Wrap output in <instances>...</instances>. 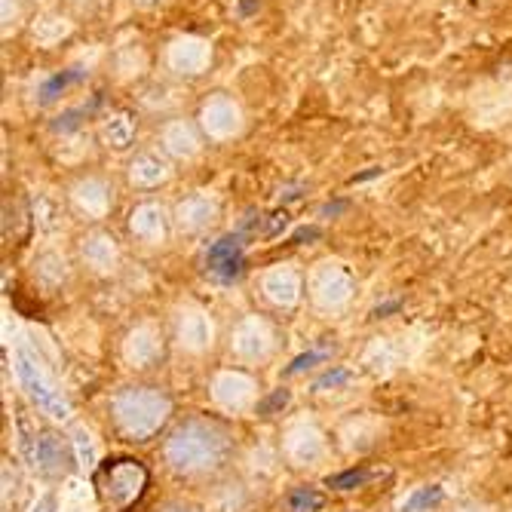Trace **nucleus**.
<instances>
[{
	"label": "nucleus",
	"instance_id": "13",
	"mask_svg": "<svg viewBox=\"0 0 512 512\" xmlns=\"http://www.w3.org/2000/svg\"><path fill=\"white\" fill-rule=\"evenodd\" d=\"M243 267V255L237 240H221L209 249V270L221 279H234Z\"/></svg>",
	"mask_w": 512,
	"mask_h": 512
},
{
	"label": "nucleus",
	"instance_id": "23",
	"mask_svg": "<svg viewBox=\"0 0 512 512\" xmlns=\"http://www.w3.org/2000/svg\"><path fill=\"white\" fill-rule=\"evenodd\" d=\"M34 512H56V500H53V497H43V500L37 503Z\"/></svg>",
	"mask_w": 512,
	"mask_h": 512
},
{
	"label": "nucleus",
	"instance_id": "21",
	"mask_svg": "<svg viewBox=\"0 0 512 512\" xmlns=\"http://www.w3.org/2000/svg\"><path fill=\"white\" fill-rule=\"evenodd\" d=\"M322 359V353H307V356H298L292 365H289V375H295V371H301V368H307V365H313V362H319Z\"/></svg>",
	"mask_w": 512,
	"mask_h": 512
},
{
	"label": "nucleus",
	"instance_id": "16",
	"mask_svg": "<svg viewBox=\"0 0 512 512\" xmlns=\"http://www.w3.org/2000/svg\"><path fill=\"white\" fill-rule=\"evenodd\" d=\"M267 289H270V295L276 298V301H292L295 298V292H298V276L292 273V270H273L270 276H267Z\"/></svg>",
	"mask_w": 512,
	"mask_h": 512
},
{
	"label": "nucleus",
	"instance_id": "18",
	"mask_svg": "<svg viewBox=\"0 0 512 512\" xmlns=\"http://www.w3.org/2000/svg\"><path fill=\"white\" fill-rule=\"evenodd\" d=\"M22 19H25L22 0H0V22H4V37H10L19 28Z\"/></svg>",
	"mask_w": 512,
	"mask_h": 512
},
{
	"label": "nucleus",
	"instance_id": "5",
	"mask_svg": "<svg viewBox=\"0 0 512 512\" xmlns=\"http://www.w3.org/2000/svg\"><path fill=\"white\" fill-rule=\"evenodd\" d=\"M71 200L80 212H86L89 218H102L111 209V188L108 181L99 175H86L71 188Z\"/></svg>",
	"mask_w": 512,
	"mask_h": 512
},
{
	"label": "nucleus",
	"instance_id": "24",
	"mask_svg": "<svg viewBox=\"0 0 512 512\" xmlns=\"http://www.w3.org/2000/svg\"><path fill=\"white\" fill-rule=\"evenodd\" d=\"M347 375H344V371H338V375H329V378H322L316 387H329V384H338V381H344Z\"/></svg>",
	"mask_w": 512,
	"mask_h": 512
},
{
	"label": "nucleus",
	"instance_id": "8",
	"mask_svg": "<svg viewBox=\"0 0 512 512\" xmlns=\"http://www.w3.org/2000/svg\"><path fill=\"white\" fill-rule=\"evenodd\" d=\"M129 227L138 240L145 243H160L166 237V227H169V215L160 203H142L132 209V218H129Z\"/></svg>",
	"mask_w": 512,
	"mask_h": 512
},
{
	"label": "nucleus",
	"instance_id": "3",
	"mask_svg": "<svg viewBox=\"0 0 512 512\" xmlns=\"http://www.w3.org/2000/svg\"><path fill=\"white\" fill-rule=\"evenodd\" d=\"M203 132L197 123L184 120V117H175V120H166L160 126V151L169 157V160H194L200 151H203Z\"/></svg>",
	"mask_w": 512,
	"mask_h": 512
},
{
	"label": "nucleus",
	"instance_id": "1",
	"mask_svg": "<svg viewBox=\"0 0 512 512\" xmlns=\"http://www.w3.org/2000/svg\"><path fill=\"white\" fill-rule=\"evenodd\" d=\"M197 126L209 142H230L246 126V114L240 102L227 92H212V96L197 111Z\"/></svg>",
	"mask_w": 512,
	"mask_h": 512
},
{
	"label": "nucleus",
	"instance_id": "15",
	"mask_svg": "<svg viewBox=\"0 0 512 512\" xmlns=\"http://www.w3.org/2000/svg\"><path fill=\"white\" fill-rule=\"evenodd\" d=\"M114 65H117L120 77H123V80H129V77L145 74V68H148V56H145L142 46H123V50L117 53V59H114Z\"/></svg>",
	"mask_w": 512,
	"mask_h": 512
},
{
	"label": "nucleus",
	"instance_id": "20",
	"mask_svg": "<svg viewBox=\"0 0 512 512\" xmlns=\"http://www.w3.org/2000/svg\"><path fill=\"white\" fill-rule=\"evenodd\" d=\"M368 479H371V473H365V470H350V473L332 476V479H329V485H332V488L347 491V488H359V485H365Z\"/></svg>",
	"mask_w": 512,
	"mask_h": 512
},
{
	"label": "nucleus",
	"instance_id": "4",
	"mask_svg": "<svg viewBox=\"0 0 512 512\" xmlns=\"http://www.w3.org/2000/svg\"><path fill=\"white\" fill-rule=\"evenodd\" d=\"M19 381H22V387L28 390V396L37 402V408H43L46 414H53V417H65L68 414V402L43 381V375L40 371L28 362V356H19Z\"/></svg>",
	"mask_w": 512,
	"mask_h": 512
},
{
	"label": "nucleus",
	"instance_id": "25",
	"mask_svg": "<svg viewBox=\"0 0 512 512\" xmlns=\"http://www.w3.org/2000/svg\"><path fill=\"white\" fill-rule=\"evenodd\" d=\"M138 7H145V10H151V7H160V4H166V0H135Z\"/></svg>",
	"mask_w": 512,
	"mask_h": 512
},
{
	"label": "nucleus",
	"instance_id": "19",
	"mask_svg": "<svg viewBox=\"0 0 512 512\" xmlns=\"http://www.w3.org/2000/svg\"><path fill=\"white\" fill-rule=\"evenodd\" d=\"M292 509L295 512H313V509H319L322 506V494H316V491H307V488H301V491H295L292 494Z\"/></svg>",
	"mask_w": 512,
	"mask_h": 512
},
{
	"label": "nucleus",
	"instance_id": "26",
	"mask_svg": "<svg viewBox=\"0 0 512 512\" xmlns=\"http://www.w3.org/2000/svg\"><path fill=\"white\" fill-rule=\"evenodd\" d=\"M390 310H399V304L393 301V304H384V307H378V316H384V313H390Z\"/></svg>",
	"mask_w": 512,
	"mask_h": 512
},
{
	"label": "nucleus",
	"instance_id": "12",
	"mask_svg": "<svg viewBox=\"0 0 512 512\" xmlns=\"http://www.w3.org/2000/svg\"><path fill=\"white\" fill-rule=\"evenodd\" d=\"M68 463H74L71 451L62 445V439L56 433H43L40 445H37V467L50 476H59L68 470Z\"/></svg>",
	"mask_w": 512,
	"mask_h": 512
},
{
	"label": "nucleus",
	"instance_id": "14",
	"mask_svg": "<svg viewBox=\"0 0 512 512\" xmlns=\"http://www.w3.org/2000/svg\"><path fill=\"white\" fill-rule=\"evenodd\" d=\"M83 258L92 264V267H111L114 258H117V246H114V237L108 234H89L83 240Z\"/></svg>",
	"mask_w": 512,
	"mask_h": 512
},
{
	"label": "nucleus",
	"instance_id": "10",
	"mask_svg": "<svg viewBox=\"0 0 512 512\" xmlns=\"http://www.w3.org/2000/svg\"><path fill=\"white\" fill-rule=\"evenodd\" d=\"M99 142L108 151H129L135 142V117L129 111H111L99 123Z\"/></svg>",
	"mask_w": 512,
	"mask_h": 512
},
{
	"label": "nucleus",
	"instance_id": "9",
	"mask_svg": "<svg viewBox=\"0 0 512 512\" xmlns=\"http://www.w3.org/2000/svg\"><path fill=\"white\" fill-rule=\"evenodd\" d=\"M218 218V200L209 194H191L175 206V221L184 230H200Z\"/></svg>",
	"mask_w": 512,
	"mask_h": 512
},
{
	"label": "nucleus",
	"instance_id": "7",
	"mask_svg": "<svg viewBox=\"0 0 512 512\" xmlns=\"http://www.w3.org/2000/svg\"><path fill=\"white\" fill-rule=\"evenodd\" d=\"M108 473H111V500L117 506H129L132 500H138L142 485L148 482V473L135 460H120Z\"/></svg>",
	"mask_w": 512,
	"mask_h": 512
},
{
	"label": "nucleus",
	"instance_id": "22",
	"mask_svg": "<svg viewBox=\"0 0 512 512\" xmlns=\"http://www.w3.org/2000/svg\"><path fill=\"white\" fill-rule=\"evenodd\" d=\"M286 399H289V393H283V390H279V393H276V396H273L270 402H264V405H261L258 411H261V414H270V411H273L276 405H286Z\"/></svg>",
	"mask_w": 512,
	"mask_h": 512
},
{
	"label": "nucleus",
	"instance_id": "6",
	"mask_svg": "<svg viewBox=\"0 0 512 512\" xmlns=\"http://www.w3.org/2000/svg\"><path fill=\"white\" fill-rule=\"evenodd\" d=\"M169 172V157L163 151H138L129 160V181L135 188H160Z\"/></svg>",
	"mask_w": 512,
	"mask_h": 512
},
{
	"label": "nucleus",
	"instance_id": "17",
	"mask_svg": "<svg viewBox=\"0 0 512 512\" xmlns=\"http://www.w3.org/2000/svg\"><path fill=\"white\" fill-rule=\"evenodd\" d=\"M442 500V488H421V491H414L405 503H402V512H421V509H430Z\"/></svg>",
	"mask_w": 512,
	"mask_h": 512
},
{
	"label": "nucleus",
	"instance_id": "11",
	"mask_svg": "<svg viewBox=\"0 0 512 512\" xmlns=\"http://www.w3.org/2000/svg\"><path fill=\"white\" fill-rule=\"evenodd\" d=\"M71 31H74V25L62 13H43L31 22V37L37 46H43V50L59 46L65 37H71Z\"/></svg>",
	"mask_w": 512,
	"mask_h": 512
},
{
	"label": "nucleus",
	"instance_id": "2",
	"mask_svg": "<svg viewBox=\"0 0 512 512\" xmlns=\"http://www.w3.org/2000/svg\"><path fill=\"white\" fill-rule=\"evenodd\" d=\"M163 59L175 77H200L212 65V43L200 34H178L169 40Z\"/></svg>",
	"mask_w": 512,
	"mask_h": 512
}]
</instances>
